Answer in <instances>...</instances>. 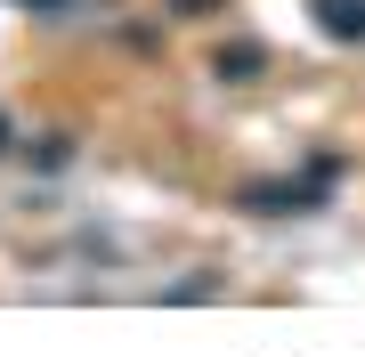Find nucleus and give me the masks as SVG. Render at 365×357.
I'll return each mask as SVG.
<instances>
[{
    "label": "nucleus",
    "mask_w": 365,
    "mask_h": 357,
    "mask_svg": "<svg viewBox=\"0 0 365 357\" xmlns=\"http://www.w3.org/2000/svg\"><path fill=\"white\" fill-rule=\"evenodd\" d=\"M325 25L333 33H365V0H325Z\"/></svg>",
    "instance_id": "obj_1"
}]
</instances>
